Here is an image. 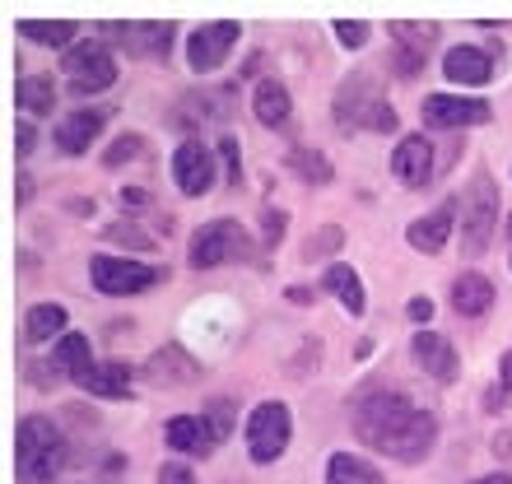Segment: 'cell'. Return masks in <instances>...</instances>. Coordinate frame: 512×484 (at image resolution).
Wrapping results in <instances>:
<instances>
[{"label": "cell", "mask_w": 512, "mask_h": 484, "mask_svg": "<svg viewBox=\"0 0 512 484\" xmlns=\"http://www.w3.org/2000/svg\"><path fill=\"white\" fill-rule=\"evenodd\" d=\"M80 387L89 391V396H108V401L112 396H126V391H131V368H126V363H94Z\"/></svg>", "instance_id": "cell-27"}, {"label": "cell", "mask_w": 512, "mask_h": 484, "mask_svg": "<svg viewBox=\"0 0 512 484\" xmlns=\"http://www.w3.org/2000/svg\"><path fill=\"white\" fill-rule=\"evenodd\" d=\"M471 484H512V475H508V471H499V475H480V480H471Z\"/></svg>", "instance_id": "cell-45"}, {"label": "cell", "mask_w": 512, "mask_h": 484, "mask_svg": "<svg viewBox=\"0 0 512 484\" xmlns=\"http://www.w3.org/2000/svg\"><path fill=\"white\" fill-rule=\"evenodd\" d=\"M24 336L33 340V345H42V340H52V336H66V308H61V303H38V308H28Z\"/></svg>", "instance_id": "cell-28"}, {"label": "cell", "mask_w": 512, "mask_h": 484, "mask_svg": "<svg viewBox=\"0 0 512 484\" xmlns=\"http://www.w3.org/2000/svg\"><path fill=\"white\" fill-rule=\"evenodd\" d=\"M173 182L182 196H205L215 187V149H205L201 140H187L177 145L173 154Z\"/></svg>", "instance_id": "cell-9"}, {"label": "cell", "mask_w": 512, "mask_h": 484, "mask_svg": "<svg viewBox=\"0 0 512 484\" xmlns=\"http://www.w3.org/2000/svg\"><path fill=\"white\" fill-rule=\"evenodd\" d=\"M336 38H340V47H350V52H359L368 42V24H359V19H336Z\"/></svg>", "instance_id": "cell-34"}, {"label": "cell", "mask_w": 512, "mask_h": 484, "mask_svg": "<svg viewBox=\"0 0 512 484\" xmlns=\"http://www.w3.org/2000/svg\"><path fill=\"white\" fill-rule=\"evenodd\" d=\"M122 205H145V191H126L122 187Z\"/></svg>", "instance_id": "cell-47"}, {"label": "cell", "mask_w": 512, "mask_h": 484, "mask_svg": "<svg viewBox=\"0 0 512 484\" xmlns=\"http://www.w3.org/2000/svg\"><path fill=\"white\" fill-rule=\"evenodd\" d=\"M66 466V438L52 419L28 415L14 429V475L24 484H52Z\"/></svg>", "instance_id": "cell-2"}, {"label": "cell", "mask_w": 512, "mask_h": 484, "mask_svg": "<svg viewBox=\"0 0 512 484\" xmlns=\"http://www.w3.org/2000/svg\"><path fill=\"white\" fill-rule=\"evenodd\" d=\"M89 275H94V284L112 298L145 294V289H154V284L163 280L154 266H145V261H126V256H94V261H89Z\"/></svg>", "instance_id": "cell-6"}, {"label": "cell", "mask_w": 512, "mask_h": 484, "mask_svg": "<svg viewBox=\"0 0 512 484\" xmlns=\"http://www.w3.org/2000/svg\"><path fill=\"white\" fill-rule=\"evenodd\" d=\"M56 368H66L75 382H84L89 377V368H94V354H89V336H80V331H66V336L56 340Z\"/></svg>", "instance_id": "cell-26"}, {"label": "cell", "mask_w": 512, "mask_h": 484, "mask_svg": "<svg viewBox=\"0 0 512 484\" xmlns=\"http://www.w3.org/2000/svg\"><path fill=\"white\" fill-rule=\"evenodd\" d=\"M14 154H19V159H24V154H33V126H28V121H19V126H14Z\"/></svg>", "instance_id": "cell-40"}, {"label": "cell", "mask_w": 512, "mask_h": 484, "mask_svg": "<svg viewBox=\"0 0 512 484\" xmlns=\"http://www.w3.org/2000/svg\"><path fill=\"white\" fill-rule=\"evenodd\" d=\"M294 438V415L284 401H261L247 419V452H252L256 466H270V461L284 457V447Z\"/></svg>", "instance_id": "cell-4"}, {"label": "cell", "mask_w": 512, "mask_h": 484, "mask_svg": "<svg viewBox=\"0 0 512 484\" xmlns=\"http://www.w3.org/2000/svg\"><path fill=\"white\" fill-rule=\"evenodd\" d=\"M19 33L33 38L38 47H66L75 38V24L70 19H19Z\"/></svg>", "instance_id": "cell-29"}, {"label": "cell", "mask_w": 512, "mask_h": 484, "mask_svg": "<svg viewBox=\"0 0 512 484\" xmlns=\"http://www.w3.org/2000/svg\"><path fill=\"white\" fill-rule=\"evenodd\" d=\"M289 303H298V308H308L312 294H308V289H289Z\"/></svg>", "instance_id": "cell-46"}, {"label": "cell", "mask_w": 512, "mask_h": 484, "mask_svg": "<svg viewBox=\"0 0 512 484\" xmlns=\"http://www.w3.org/2000/svg\"><path fill=\"white\" fill-rule=\"evenodd\" d=\"M494 229H499V187L480 168L471 177V187L461 191V252L480 256L489 247V238H494Z\"/></svg>", "instance_id": "cell-3"}, {"label": "cell", "mask_w": 512, "mask_h": 484, "mask_svg": "<svg viewBox=\"0 0 512 484\" xmlns=\"http://www.w3.org/2000/svg\"><path fill=\"white\" fill-rule=\"evenodd\" d=\"M391 173L401 177L405 187H429L433 177V145L424 135H405L396 154H391Z\"/></svg>", "instance_id": "cell-18"}, {"label": "cell", "mask_w": 512, "mask_h": 484, "mask_svg": "<svg viewBox=\"0 0 512 484\" xmlns=\"http://www.w3.org/2000/svg\"><path fill=\"white\" fill-rule=\"evenodd\" d=\"M499 377H503V387H512V350L503 354V363H499Z\"/></svg>", "instance_id": "cell-44"}, {"label": "cell", "mask_w": 512, "mask_h": 484, "mask_svg": "<svg viewBox=\"0 0 512 484\" xmlns=\"http://www.w3.org/2000/svg\"><path fill=\"white\" fill-rule=\"evenodd\" d=\"M326 289L340 298V308L350 312V317H364V280H359V275H354L345 261L326 266Z\"/></svg>", "instance_id": "cell-25"}, {"label": "cell", "mask_w": 512, "mask_h": 484, "mask_svg": "<svg viewBox=\"0 0 512 484\" xmlns=\"http://www.w3.org/2000/svg\"><path fill=\"white\" fill-rule=\"evenodd\" d=\"M205 419H210V429H215L219 438H229L233 433V401H215L205 410Z\"/></svg>", "instance_id": "cell-36"}, {"label": "cell", "mask_w": 512, "mask_h": 484, "mask_svg": "<svg viewBox=\"0 0 512 484\" xmlns=\"http://www.w3.org/2000/svg\"><path fill=\"white\" fill-rule=\"evenodd\" d=\"M219 154H224V168H229V182L238 187V177H243V154H238V140H233V135H224V140H219Z\"/></svg>", "instance_id": "cell-38"}, {"label": "cell", "mask_w": 512, "mask_h": 484, "mask_svg": "<svg viewBox=\"0 0 512 484\" xmlns=\"http://www.w3.org/2000/svg\"><path fill=\"white\" fill-rule=\"evenodd\" d=\"M14 103H19V112H28V117H47V112L56 108L52 75H24V80L14 84Z\"/></svg>", "instance_id": "cell-23"}, {"label": "cell", "mask_w": 512, "mask_h": 484, "mask_svg": "<svg viewBox=\"0 0 512 484\" xmlns=\"http://www.w3.org/2000/svg\"><path fill=\"white\" fill-rule=\"evenodd\" d=\"M14 205H28V196H33V182H28V177H19V182H14Z\"/></svg>", "instance_id": "cell-43"}, {"label": "cell", "mask_w": 512, "mask_h": 484, "mask_svg": "<svg viewBox=\"0 0 512 484\" xmlns=\"http://www.w3.org/2000/svg\"><path fill=\"white\" fill-rule=\"evenodd\" d=\"M112 112L108 108H80V112H66V117L56 121V149L61 154H89V145H94L98 135H103V126H108Z\"/></svg>", "instance_id": "cell-11"}, {"label": "cell", "mask_w": 512, "mask_h": 484, "mask_svg": "<svg viewBox=\"0 0 512 484\" xmlns=\"http://www.w3.org/2000/svg\"><path fill=\"white\" fill-rule=\"evenodd\" d=\"M108 242H117V247H131V252H149V247H154V238H149V233H140L135 229V224H108Z\"/></svg>", "instance_id": "cell-32"}, {"label": "cell", "mask_w": 512, "mask_h": 484, "mask_svg": "<svg viewBox=\"0 0 512 484\" xmlns=\"http://www.w3.org/2000/svg\"><path fill=\"white\" fill-rule=\"evenodd\" d=\"M238 38H243V28L229 24V19H219V24H201L196 33H191L187 42V61L196 75H210V70H219L224 61H229V52L238 47Z\"/></svg>", "instance_id": "cell-8"}, {"label": "cell", "mask_w": 512, "mask_h": 484, "mask_svg": "<svg viewBox=\"0 0 512 484\" xmlns=\"http://www.w3.org/2000/svg\"><path fill=\"white\" fill-rule=\"evenodd\" d=\"M289 168H294L303 182H317V187H326V182H331V163H326L322 149H308V145L289 149Z\"/></svg>", "instance_id": "cell-30"}, {"label": "cell", "mask_w": 512, "mask_h": 484, "mask_svg": "<svg viewBox=\"0 0 512 484\" xmlns=\"http://www.w3.org/2000/svg\"><path fill=\"white\" fill-rule=\"evenodd\" d=\"M163 438H168V447H177L182 457H210V452H215V443H219V433L210 429V419H205V415H177V419H168Z\"/></svg>", "instance_id": "cell-17"}, {"label": "cell", "mask_w": 512, "mask_h": 484, "mask_svg": "<svg viewBox=\"0 0 512 484\" xmlns=\"http://www.w3.org/2000/svg\"><path fill=\"white\" fill-rule=\"evenodd\" d=\"M410 354H415L419 368L429 377H438V382H452V377L461 373V354L443 331H419V336L410 340Z\"/></svg>", "instance_id": "cell-14"}, {"label": "cell", "mask_w": 512, "mask_h": 484, "mask_svg": "<svg viewBox=\"0 0 512 484\" xmlns=\"http://www.w3.org/2000/svg\"><path fill=\"white\" fill-rule=\"evenodd\" d=\"M159 484H196V475H191L187 466L168 461V466H159Z\"/></svg>", "instance_id": "cell-39"}, {"label": "cell", "mask_w": 512, "mask_h": 484, "mask_svg": "<svg viewBox=\"0 0 512 484\" xmlns=\"http://www.w3.org/2000/svg\"><path fill=\"white\" fill-rule=\"evenodd\" d=\"M489 103L485 98H457V94H429L424 98V121L438 131H461V126H480L489 121Z\"/></svg>", "instance_id": "cell-10"}, {"label": "cell", "mask_w": 512, "mask_h": 484, "mask_svg": "<svg viewBox=\"0 0 512 484\" xmlns=\"http://www.w3.org/2000/svg\"><path fill=\"white\" fill-rule=\"evenodd\" d=\"M140 149H145V135H117V140H112V149L103 154V163H108V168H117V163L135 159Z\"/></svg>", "instance_id": "cell-33"}, {"label": "cell", "mask_w": 512, "mask_h": 484, "mask_svg": "<svg viewBox=\"0 0 512 484\" xmlns=\"http://www.w3.org/2000/svg\"><path fill=\"white\" fill-rule=\"evenodd\" d=\"M340 242H345V229H340V224H322V233H312V238L303 242V261H322V256L340 252Z\"/></svg>", "instance_id": "cell-31"}, {"label": "cell", "mask_w": 512, "mask_h": 484, "mask_svg": "<svg viewBox=\"0 0 512 484\" xmlns=\"http://www.w3.org/2000/svg\"><path fill=\"white\" fill-rule=\"evenodd\" d=\"M433 317V303L429 298H415V303H410V322H429Z\"/></svg>", "instance_id": "cell-41"}, {"label": "cell", "mask_w": 512, "mask_h": 484, "mask_svg": "<svg viewBox=\"0 0 512 484\" xmlns=\"http://www.w3.org/2000/svg\"><path fill=\"white\" fill-rule=\"evenodd\" d=\"M350 424L359 433V443L401 461V466H419L438 443L433 410L410 401L401 387H364L350 405Z\"/></svg>", "instance_id": "cell-1"}, {"label": "cell", "mask_w": 512, "mask_h": 484, "mask_svg": "<svg viewBox=\"0 0 512 484\" xmlns=\"http://www.w3.org/2000/svg\"><path fill=\"white\" fill-rule=\"evenodd\" d=\"M145 377L154 387H191L196 377H201V363L191 359L182 345H163L145 359Z\"/></svg>", "instance_id": "cell-15"}, {"label": "cell", "mask_w": 512, "mask_h": 484, "mask_svg": "<svg viewBox=\"0 0 512 484\" xmlns=\"http://www.w3.org/2000/svg\"><path fill=\"white\" fill-rule=\"evenodd\" d=\"M252 252L247 247V233L238 229V219H210V224H201V233L191 238V266L196 270H215L224 266V261H243V256Z\"/></svg>", "instance_id": "cell-5"}, {"label": "cell", "mask_w": 512, "mask_h": 484, "mask_svg": "<svg viewBox=\"0 0 512 484\" xmlns=\"http://www.w3.org/2000/svg\"><path fill=\"white\" fill-rule=\"evenodd\" d=\"M396 33V47H391V70L401 75V80H415L424 61L433 52V28H419V24H391Z\"/></svg>", "instance_id": "cell-13"}, {"label": "cell", "mask_w": 512, "mask_h": 484, "mask_svg": "<svg viewBox=\"0 0 512 484\" xmlns=\"http://www.w3.org/2000/svg\"><path fill=\"white\" fill-rule=\"evenodd\" d=\"M489 303H494V284H489L485 275H457V284H452V308H457L461 317H485Z\"/></svg>", "instance_id": "cell-22"}, {"label": "cell", "mask_w": 512, "mask_h": 484, "mask_svg": "<svg viewBox=\"0 0 512 484\" xmlns=\"http://www.w3.org/2000/svg\"><path fill=\"white\" fill-rule=\"evenodd\" d=\"M103 33H112V38L122 42L126 52L135 56H168V47H173V24H98Z\"/></svg>", "instance_id": "cell-16"}, {"label": "cell", "mask_w": 512, "mask_h": 484, "mask_svg": "<svg viewBox=\"0 0 512 484\" xmlns=\"http://www.w3.org/2000/svg\"><path fill=\"white\" fill-rule=\"evenodd\" d=\"M378 98L382 94H378V80H373V75H364V70L350 75V80L336 89V126L340 131H359L368 121V108H373Z\"/></svg>", "instance_id": "cell-12"}, {"label": "cell", "mask_w": 512, "mask_h": 484, "mask_svg": "<svg viewBox=\"0 0 512 484\" xmlns=\"http://www.w3.org/2000/svg\"><path fill=\"white\" fill-rule=\"evenodd\" d=\"M284 224H289V215H284V210H266V215H261V238H266V247H280Z\"/></svg>", "instance_id": "cell-37"}, {"label": "cell", "mask_w": 512, "mask_h": 484, "mask_svg": "<svg viewBox=\"0 0 512 484\" xmlns=\"http://www.w3.org/2000/svg\"><path fill=\"white\" fill-rule=\"evenodd\" d=\"M252 112L266 131H284V126H289V112H294L289 89H284L280 80H261L256 84V94H252Z\"/></svg>", "instance_id": "cell-21"}, {"label": "cell", "mask_w": 512, "mask_h": 484, "mask_svg": "<svg viewBox=\"0 0 512 484\" xmlns=\"http://www.w3.org/2000/svg\"><path fill=\"white\" fill-rule=\"evenodd\" d=\"M443 75L452 84H485L494 80V56L480 52V47H452L443 56Z\"/></svg>", "instance_id": "cell-20"}, {"label": "cell", "mask_w": 512, "mask_h": 484, "mask_svg": "<svg viewBox=\"0 0 512 484\" xmlns=\"http://www.w3.org/2000/svg\"><path fill=\"white\" fill-rule=\"evenodd\" d=\"M326 484H387L373 461L354 457V452H336L326 461Z\"/></svg>", "instance_id": "cell-24"}, {"label": "cell", "mask_w": 512, "mask_h": 484, "mask_svg": "<svg viewBox=\"0 0 512 484\" xmlns=\"http://www.w3.org/2000/svg\"><path fill=\"white\" fill-rule=\"evenodd\" d=\"M368 131H396V108H391L387 98H378L373 108H368V121H364Z\"/></svg>", "instance_id": "cell-35"}, {"label": "cell", "mask_w": 512, "mask_h": 484, "mask_svg": "<svg viewBox=\"0 0 512 484\" xmlns=\"http://www.w3.org/2000/svg\"><path fill=\"white\" fill-rule=\"evenodd\" d=\"M494 457H508V461H512V429L494 438Z\"/></svg>", "instance_id": "cell-42"}, {"label": "cell", "mask_w": 512, "mask_h": 484, "mask_svg": "<svg viewBox=\"0 0 512 484\" xmlns=\"http://www.w3.org/2000/svg\"><path fill=\"white\" fill-rule=\"evenodd\" d=\"M61 70L70 75V89L75 94H98V89H108L117 80V61L103 42H80V47H70Z\"/></svg>", "instance_id": "cell-7"}, {"label": "cell", "mask_w": 512, "mask_h": 484, "mask_svg": "<svg viewBox=\"0 0 512 484\" xmlns=\"http://www.w3.org/2000/svg\"><path fill=\"white\" fill-rule=\"evenodd\" d=\"M452 219H457V201H443L438 210H429L424 219H415L410 229H405V242L415 247V252H443L447 238H452Z\"/></svg>", "instance_id": "cell-19"}]
</instances>
